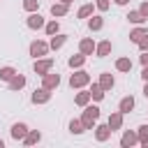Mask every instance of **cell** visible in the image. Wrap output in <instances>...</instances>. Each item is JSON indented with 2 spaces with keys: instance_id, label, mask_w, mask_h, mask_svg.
Masks as SVG:
<instances>
[{
  "instance_id": "cell-1",
  "label": "cell",
  "mask_w": 148,
  "mask_h": 148,
  "mask_svg": "<svg viewBox=\"0 0 148 148\" xmlns=\"http://www.w3.org/2000/svg\"><path fill=\"white\" fill-rule=\"evenodd\" d=\"M97 118H99V109H97V106H86L81 123H83V127H86V130H90V127H92V123H95Z\"/></svg>"
},
{
  "instance_id": "cell-2",
  "label": "cell",
  "mask_w": 148,
  "mask_h": 148,
  "mask_svg": "<svg viewBox=\"0 0 148 148\" xmlns=\"http://www.w3.org/2000/svg\"><path fill=\"white\" fill-rule=\"evenodd\" d=\"M88 81H90V74H86V72H76V74L69 76V86H72V88H81V86H86Z\"/></svg>"
},
{
  "instance_id": "cell-3",
  "label": "cell",
  "mask_w": 148,
  "mask_h": 148,
  "mask_svg": "<svg viewBox=\"0 0 148 148\" xmlns=\"http://www.w3.org/2000/svg\"><path fill=\"white\" fill-rule=\"evenodd\" d=\"M51 67H53V60H51V58H46V60H37V62H35V72H37V74H42V76H44V74H49V69H51Z\"/></svg>"
},
{
  "instance_id": "cell-4",
  "label": "cell",
  "mask_w": 148,
  "mask_h": 148,
  "mask_svg": "<svg viewBox=\"0 0 148 148\" xmlns=\"http://www.w3.org/2000/svg\"><path fill=\"white\" fill-rule=\"evenodd\" d=\"M49 97H51V92H49L44 86L32 92V102H35V104H44V102H49Z\"/></svg>"
},
{
  "instance_id": "cell-5",
  "label": "cell",
  "mask_w": 148,
  "mask_h": 148,
  "mask_svg": "<svg viewBox=\"0 0 148 148\" xmlns=\"http://www.w3.org/2000/svg\"><path fill=\"white\" fill-rule=\"evenodd\" d=\"M46 51H49V44H44V42H32V44H30V53H32L35 58H37V56H44Z\"/></svg>"
},
{
  "instance_id": "cell-6",
  "label": "cell",
  "mask_w": 148,
  "mask_h": 148,
  "mask_svg": "<svg viewBox=\"0 0 148 148\" xmlns=\"http://www.w3.org/2000/svg\"><path fill=\"white\" fill-rule=\"evenodd\" d=\"M95 130H97V132H95V136H97V141H106V139H109V134L113 132V130L109 127V123H106V125H97Z\"/></svg>"
},
{
  "instance_id": "cell-7",
  "label": "cell",
  "mask_w": 148,
  "mask_h": 148,
  "mask_svg": "<svg viewBox=\"0 0 148 148\" xmlns=\"http://www.w3.org/2000/svg\"><path fill=\"white\" fill-rule=\"evenodd\" d=\"M58 83H60V76L58 74H44V88L46 90H53Z\"/></svg>"
},
{
  "instance_id": "cell-8",
  "label": "cell",
  "mask_w": 148,
  "mask_h": 148,
  "mask_svg": "<svg viewBox=\"0 0 148 148\" xmlns=\"http://www.w3.org/2000/svg\"><path fill=\"white\" fill-rule=\"evenodd\" d=\"M25 134H28V127H25L23 123H16V125L12 127V136H14V139H25Z\"/></svg>"
},
{
  "instance_id": "cell-9",
  "label": "cell",
  "mask_w": 148,
  "mask_h": 148,
  "mask_svg": "<svg viewBox=\"0 0 148 148\" xmlns=\"http://www.w3.org/2000/svg\"><path fill=\"white\" fill-rule=\"evenodd\" d=\"M79 49H81V53H83V56H90V53L95 51V44H92V39H88V37H86V39H81Z\"/></svg>"
},
{
  "instance_id": "cell-10",
  "label": "cell",
  "mask_w": 148,
  "mask_h": 148,
  "mask_svg": "<svg viewBox=\"0 0 148 148\" xmlns=\"http://www.w3.org/2000/svg\"><path fill=\"white\" fill-rule=\"evenodd\" d=\"M120 125H123V113L118 111V113H111L109 116V127L111 130H120Z\"/></svg>"
},
{
  "instance_id": "cell-11",
  "label": "cell",
  "mask_w": 148,
  "mask_h": 148,
  "mask_svg": "<svg viewBox=\"0 0 148 148\" xmlns=\"http://www.w3.org/2000/svg\"><path fill=\"white\" fill-rule=\"evenodd\" d=\"M136 141H139V136H136L134 132H125V134H123V139H120V143H123L125 148H130V146H134Z\"/></svg>"
},
{
  "instance_id": "cell-12",
  "label": "cell",
  "mask_w": 148,
  "mask_h": 148,
  "mask_svg": "<svg viewBox=\"0 0 148 148\" xmlns=\"http://www.w3.org/2000/svg\"><path fill=\"white\" fill-rule=\"evenodd\" d=\"M134 109V97H123L120 99V113H130Z\"/></svg>"
},
{
  "instance_id": "cell-13",
  "label": "cell",
  "mask_w": 148,
  "mask_h": 148,
  "mask_svg": "<svg viewBox=\"0 0 148 148\" xmlns=\"http://www.w3.org/2000/svg\"><path fill=\"white\" fill-rule=\"evenodd\" d=\"M44 25V18L39 14H30L28 16V28H42Z\"/></svg>"
},
{
  "instance_id": "cell-14",
  "label": "cell",
  "mask_w": 148,
  "mask_h": 148,
  "mask_svg": "<svg viewBox=\"0 0 148 148\" xmlns=\"http://www.w3.org/2000/svg\"><path fill=\"white\" fill-rule=\"evenodd\" d=\"M23 86H25V76H21V74H16V76L9 81V88H12V90H21Z\"/></svg>"
},
{
  "instance_id": "cell-15",
  "label": "cell",
  "mask_w": 148,
  "mask_h": 148,
  "mask_svg": "<svg viewBox=\"0 0 148 148\" xmlns=\"http://www.w3.org/2000/svg\"><path fill=\"white\" fill-rule=\"evenodd\" d=\"M51 14H53V16H65V14H67V2L53 5V7H51Z\"/></svg>"
},
{
  "instance_id": "cell-16",
  "label": "cell",
  "mask_w": 148,
  "mask_h": 148,
  "mask_svg": "<svg viewBox=\"0 0 148 148\" xmlns=\"http://www.w3.org/2000/svg\"><path fill=\"white\" fill-rule=\"evenodd\" d=\"M14 76H16V69H14V67H2V69H0V79H2V81H12Z\"/></svg>"
},
{
  "instance_id": "cell-17",
  "label": "cell",
  "mask_w": 148,
  "mask_h": 148,
  "mask_svg": "<svg viewBox=\"0 0 148 148\" xmlns=\"http://www.w3.org/2000/svg\"><path fill=\"white\" fill-rule=\"evenodd\" d=\"M116 67H118L120 72H130V69H132V60H130V58H120V60H116Z\"/></svg>"
},
{
  "instance_id": "cell-18",
  "label": "cell",
  "mask_w": 148,
  "mask_h": 148,
  "mask_svg": "<svg viewBox=\"0 0 148 148\" xmlns=\"http://www.w3.org/2000/svg\"><path fill=\"white\" fill-rule=\"evenodd\" d=\"M99 86H102L104 90H111V88H113V76H111V74H102Z\"/></svg>"
},
{
  "instance_id": "cell-19",
  "label": "cell",
  "mask_w": 148,
  "mask_h": 148,
  "mask_svg": "<svg viewBox=\"0 0 148 148\" xmlns=\"http://www.w3.org/2000/svg\"><path fill=\"white\" fill-rule=\"evenodd\" d=\"M146 32H148V30H146V28H134V30H132V32H130V39H132V42H136V44H139V39H141V37H143V35H146Z\"/></svg>"
},
{
  "instance_id": "cell-20",
  "label": "cell",
  "mask_w": 148,
  "mask_h": 148,
  "mask_svg": "<svg viewBox=\"0 0 148 148\" xmlns=\"http://www.w3.org/2000/svg\"><path fill=\"white\" fill-rule=\"evenodd\" d=\"M90 97H95V99H102V97H104V88H102L99 83H92V88H90Z\"/></svg>"
},
{
  "instance_id": "cell-21",
  "label": "cell",
  "mask_w": 148,
  "mask_h": 148,
  "mask_svg": "<svg viewBox=\"0 0 148 148\" xmlns=\"http://www.w3.org/2000/svg\"><path fill=\"white\" fill-rule=\"evenodd\" d=\"M39 136H42V134H39L37 130H32V132H28V134H25V139H23V141H25L28 146H32V143H37V141H39Z\"/></svg>"
},
{
  "instance_id": "cell-22",
  "label": "cell",
  "mask_w": 148,
  "mask_h": 148,
  "mask_svg": "<svg viewBox=\"0 0 148 148\" xmlns=\"http://www.w3.org/2000/svg\"><path fill=\"white\" fill-rule=\"evenodd\" d=\"M111 51V42L106 39V42H102V44H97V56H106Z\"/></svg>"
},
{
  "instance_id": "cell-23",
  "label": "cell",
  "mask_w": 148,
  "mask_h": 148,
  "mask_svg": "<svg viewBox=\"0 0 148 148\" xmlns=\"http://www.w3.org/2000/svg\"><path fill=\"white\" fill-rule=\"evenodd\" d=\"M83 62H86V56H83V53H81V56H72V58H69V67H81Z\"/></svg>"
},
{
  "instance_id": "cell-24",
  "label": "cell",
  "mask_w": 148,
  "mask_h": 148,
  "mask_svg": "<svg viewBox=\"0 0 148 148\" xmlns=\"http://www.w3.org/2000/svg\"><path fill=\"white\" fill-rule=\"evenodd\" d=\"M88 99H90V92H79L74 102H76L79 106H86V104H88Z\"/></svg>"
},
{
  "instance_id": "cell-25",
  "label": "cell",
  "mask_w": 148,
  "mask_h": 148,
  "mask_svg": "<svg viewBox=\"0 0 148 148\" xmlns=\"http://www.w3.org/2000/svg\"><path fill=\"white\" fill-rule=\"evenodd\" d=\"M69 130H72L74 134H81L86 127H83V123H81V120H72V123H69Z\"/></svg>"
},
{
  "instance_id": "cell-26",
  "label": "cell",
  "mask_w": 148,
  "mask_h": 148,
  "mask_svg": "<svg viewBox=\"0 0 148 148\" xmlns=\"http://www.w3.org/2000/svg\"><path fill=\"white\" fill-rule=\"evenodd\" d=\"M136 136H139V141H141V143L146 146V143H148V125L139 127V134H136Z\"/></svg>"
},
{
  "instance_id": "cell-27",
  "label": "cell",
  "mask_w": 148,
  "mask_h": 148,
  "mask_svg": "<svg viewBox=\"0 0 148 148\" xmlns=\"http://www.w3.org/2000/svg\"><path fill=\"white\" fill-rule=\"evenodd\" d=\"M127 18H130L132 23H143V14H141V12H130Z\"/></svg>"
},
{
  "instance_id": "cell-28",
  "label": "cell",
  "mask_w": 148,
  "mask_h": 148,
  "mask_svg": "<svg viewBox=\"0 0 148 148\" xmlns=\"http://www.w3.org/2000/svg\"><path fill=\"white\" fill-rule=\"evenodd\" d=\"M88 25H90V30H99V28H102V25H104V21H102V18H99V16H92V18H90V23H88Z\"/></svg>"
},
{
  "instance_id": "cell-29",
  "label": "cell",
  "mask_w": 148,
  "mask_h": 148,
  "mask_svg": "<svg viewBox=\"0 0 148 148\" xmlns=\"http://www.w3.org/2000/svg\"><path fill=\"white\" fill-rule=\"evenodd\" d=\"M65 39H67L65 35H58V37H53V39H51V49H60V46L65 44Z\"/></svg>"
},
{
  "instance_id": "cell-30",
  "label": "cell",
  "mask_w": 148,
  "mask_h": 148,
  "mask_svg": "<svg viewBox=\"0 0 148 148\" xmlns=\"http://www.w3.org/2000/svg\"><path fill=\"white\" fill-rule=\"evenodd\" d=\"M92 14V5H83L81 9H79V18H86V16H90Z\"/></svg>"
},
{
  "instance_id": "cell-31",
  "label": "cell",
  "mask_w": 148,
  "mask_h": 148,
  "mask_svg": "<svg viewBox=\"0 0 148 148\" xmlns=\"http://www.w3.org/2000/svg\"><path fill=\"white\" fill-rule=\"evenodd\" d=\"M37 5H39V0H23V7H25L28 12H35Z\"/></svg>"
},
{
  "instance_id": "cell-32",
  "label": "cell",
  "mask_w": 148,
  "mask_h": 148,
  "mask_svg": "<svg viewBox=\"0 0 148 148\" xmlns=\"http://www.w3.org/2000/svg\"><path fill=\"white\" fill-rule=\"evenodd\" d=\"M46 32H49V35H56V32H58V21L46 23Z\"/></svg>"
},
{
  "instance_id": "cell-33",
  "label": "cell",
  "mask_w": 148,
  "mask_h": 148,
  "mask_svg": "<svg viewBox=\"0 0 148 148\" xmlns=\"http://www.w3.org/2000/svg\"><path fill=\"white\" fill-rule=\"evenodd\" d=\"M139 49H141V51H148V32L139 39Z\"/></svg>"
},
{
  "instance_id": "cell-34",
  "label": "cell",
  "mask_w": 148,
  "mask_h": 148,
  "mask_svg": "<svg viewBox=\"0 0 148 148\" xmlns=\"http://www.w3.org/2000/svg\"><path fill=\"white\" fill-rule=\"evenodd\" d=\"M95 5H97V9H109V0H95Z\"/></svg>"
},
{
  "instance_id": "cell-35",
  "label": "cell",
  "mask_w": 148,
  "mask_h": 148,
  "mask_svg": "<svg viewBox=\"0 0 148 148\" xmlns=\"http://www.w3.org/2000/svg\"><path fill=\"white\" fill-rule=\"evenodd\" d=\"M141 14H143V16H148V2H143V5H141Z\"/></svg>"
},
{
  "instance_id": "cell-36",
  "label": "cell",
  "mask_w": 148,
  "mask_h": 148,
  "mask_svg": "<svg viewBox=\"0 0 148 148\" xmlns=\"http://www.w3.org/2000/svg\"><path fill=\"white\" fill-rule=\"evenodd\" d=\"M141 62H143V65H148V51H143V56H141Z\"/></svg>"
},
{
  "instance_id": "cell-37",
  "label": "cell",
  "mask_w": 148,
  "mask_h": 148,
  "mask_svg": "<svg viewBox=\"0 0 148 148\" xmlns=\"http://www.w3.org/2000/svg\"><path fill=\"white\" fill-rule=\"evenodd\" d=\"M141 76H143V79L148 81V65H143V72H141Z\"/></svg>"
},
{
  "instance_id": "cell-38",
  "label": "cell",
  "mask_w": 148,
  "mask_h": 148,
  "mask_svg": "<svg viewBox=\"0 0 148 148\" xmlns=\"http://www.w3.org/2000/svg\"><path fill=\"white\" fill-rule=\"evenodd\" d=\"M143 95L148 97V81H146V88H143Z\"/></svg>"
},
{
  "instance_id": "cell-39",
  "label": "cell",
  "mask_w": 148,
  "mask_h": 148,
  "mask_svg": "<svg viewBox=\"0 0 148 148\" xmlns=\"http://www.w3.org/2000/svg\"><path fill=\"white\" fill-rule=\"evenodd\" d=\"M116 2H118V5H127L130 0H116Z\"/></svg>"
},
{
  "instance_id": "cell-40",
  "label": "cell",
  "mask_w": 148,
  "mask_h": 148,
  "mask_svg": "<svg viewBox=\"0 0 148 148\" xmlns=\"http://www.w3.org/2000/svg\"><path fill=\"white\" fill-rule=\"evenodd\" d=\"M60 2H67V5H69V2H72V0H60Z\"/></svg>"
},
{
  "instance_id": "cell-41",
  "label": "cell",
  "mask_w": 148,
  "mask_h": 148,
  "mask_svg": "<svg viewBox=\"0 0 148 148\" xmlns=\"http://www.w3.org/2000/svg\"><path fill=\"white\" fill-rule=\"evenodd\" d=\"M2 146H5V143H2V139H0V148H2Z\"/></svg>"
}]
</instances>
